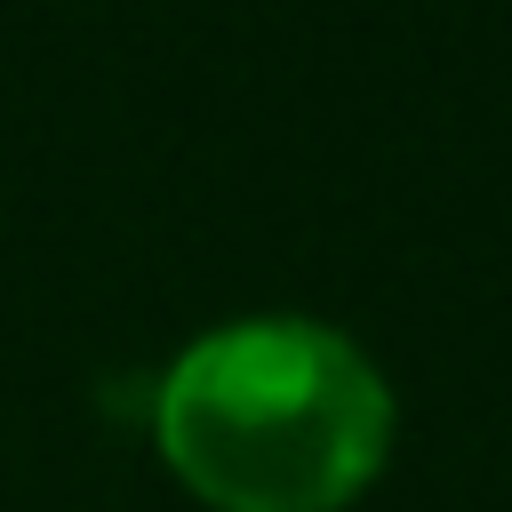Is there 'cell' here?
<instances>
[{"label":"cell","instance_id":"6da1fadb","mask_svg":"<svg viewBox=\"0 0 512 512\" xmlns=\"http://www.w3.org/2000/svg\"><path fill=\"white\" fill-rule=\"evenodd\" d=\"M152 424L224 512H336L392 448V392L320 320H232L160 376Z\"/></svg>","mask_w":512,"mask_h":512}]
</instances>
